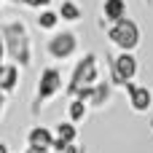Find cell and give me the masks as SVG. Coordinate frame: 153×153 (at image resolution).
<instances>
[{
  "label": "cell",
  "instance_id": "6da1fadb",
  "mask_svg": "<svg viewBox=\"0 0 153 153\" xmlns=\"http://www.w3.org/2000/svg\"><path fill=\"white\" fill-rule=\"evenodd\" d=\"M0 32L5 38L8 59L16 62L22 70L32 67L35 51H32V32H30L27 22L24 19H5V22H0Z\"/></svg>",
  "mask_w": 153,
  "mask_h": 153
},
{
  "label": "cell",
  "instance_id": "7a4b0ae2",
  "mask_svg": "<svg viewBox=\"0 0 153 153\" xmlns=\"http://www.w3.org/2000/svg\"><path fill=\"white\" fill-rule=\"evenodd\" d=\"M65 78H62V70L56 67V65H48V67H43L40 70V75H38V81H35V94H32V102H30V113L32 116H40V110L48 105V102H54L62 91H65Z\"/></svg>",
  "mask_w": 153,
  "mask_h": 153
},
{
  "label": "cell",
  "instance_id": "3957f363",
  "mask_svg": "<svg viewBox=\"0 0 153 153\" xmlns=\"http://www.w3.org/2000/svg\"><path fill=\"white\" fill-rule=\"evenodd\" d=\"M100 78H102V73H100L97 54L86 51L81 59H75V65L70 70V78H67V86H65V97H75V91L81 86H94Z\"/></svg>",
  "mask_w": 153,
  "mask_h": 153
},
{
  "label": "cell",
  "instance_id": "277c9868",
  "mask_svg": "<svg viewBox=\"0 0 153 153\" xmlns=\"http://www.w3.org/2000/svg\"><path fill=\"white\" fill-rule=\"evenodd\" d=\"M105 65H108V78L113 81V86H126L129 81L137 78L140 62L134 56V51H121V54H105Z\"/></svg>",
  "mask_w": 153,
  "mask_h": 153
},
{
  "label": "cell",
  "instance_id": "5b68a950",
  "mask_svg": "<svg viewBox=\"0 0 153 153\" xmlns=\"http://www.w3.org/2000/svg\"><path fill=\"white\" fill-rule=\"evenodd\" d=\"M105 35H108V40L118 48V51H134L137 46H140V40H143V30H140V24L134 22V19H121V22H116V24H108L105 27Z\"/></svg>",
  "mask_w": 153,
  "mask_h": 153
},
{
  "label": "cell",
  "instance_id": "8992f818",
  "mask_svg": "<svg viewBox=\"0 0 153 153\" xmlns=\"http://www.w3.org/2000/svg\"><path fill=\"white\" fill-rule=\"evenodd\" d=\"M78 46H81V40H78V35L73 30H56L46 40V56L51 62H67V59L75 56Z\"/></svg>",
  "mask_w": 153,
  "mask_h": 153
},
{
  "label": "cell",
  "instance_id": "52a82bcc",
  "mask_svg": "<svg viewBox=\"0 0 153 153\" xmlns=\"http://www.w3.org/2000/svg\"><path fill=\"white\" fill-rule=\"evenodd\" d=\"M124 91H126L129 105H132L134 113H148V110L153 108V91L148 89V86H140V83L129 81V83L124 86Z\"/></svg>",
  "mask_w": 153,
  "mask_h": 153
},
{
  "label": "cell",
  "instance_id": "ba28073f",
  "mask_svg": "<svg viewBox=\"0 0 153 153\" xmlns=\"http://www.w3.org/2000/svg\"><path fill=\"white\" fill-rule=\"evenodd\" d=\"M54 140H56V132L48 129V126H40V124L30 126V132H27V145L35 148V151H40V153L54 151Z\"/></svg>",
  "mask_w": 153,
  "mask_h": 153
},
{
  "label": "cell",
  "instance_id": "9c48e42d",
  "mask_svg": "<svg viewBox=\"0 0 153 153\" xmlns=\"http://www.w3.org/2000/svg\"><path fill=\"white\" fill-rule=\"evenodd\" d=\"M126 0H102L100 3V24L105 27V24H116V22H121V19H126L129 13H126Z\"/></svg>",
  "mask_w": 153,
  "mask_h": 153
},
{
  "label": "cell",
  "instance_id": "30bf717a",
  "mask_svg": "<svg viewBox=\"0 0 153 153\" xmlns=\"http://www.w3.org/2000/svg\"><path fill=\"white\" fill-rule=\"evenodd\" d=\"M19 81H22V67L16 62H0V91L5 94L16 91Z\"/></svg>",
  "mask_w": 153,
  "mask_h": 153
},
{
  "label": "cell",
  "instance_id": "8fae6325",
  "mask_svg": "<svg viewBox=\"0 0 153 153\" xmlns=\"http://www.w3.org/2000/svg\"><path fill=\"white\" fill-rule=\"evenodd\" d=\"M113 81L110 78H100L97 81V86H94V100H91V108L94 110H102V108H108L110 102H113Z\"/></svg>",
  "mask_w": 153,
  "mask_h": 153
},
{
  "label": "cell",
  "instance_id": "7c38bea8",
  "mask_svg": "<svg viewBox=\"0 0 153 153\" xmlns=\"http://www.w3.org/2000/svg\"><path fill=\"white\" fill-rule=\"evenodd\" d=\"M56 11H59L62 22H67V24H78L83 19V8L78 5V0H62Z\"/></svg>",
  "mask_w": 153,
  "mask_h": 153
},
{
  "label": "cell",
  "instance_id": "4fadbf2b",
  "mask_svg": "<svg viewBox=\"0 0 153 153\" xmlns=\"http://www.w3.org/2000/svg\"><path fill=\"white\" fill-rule=\"evenodd\" d=\"M59 22H62V16H59V11H56V8H43V11H38V19H35L38 30H43V32L56 30V27H59Z\"/></svg>",
  "mask_w": 153,
  "mask_h": 153
},
{
  "label": "cell",
  "instance_id": "5bb4252c",
  "mask_svg": "<svg viewBox=\"0 0 153 153\" xmlns=\"http://www.w3.org/2000/svg\"><path fill=\"white\" fill-rule=\"evenodd\" d=\"M89 108H91L89 102H83L78 97H70V102H67V118L75 121V124H83L89 118Z\"/></svg>",
  "mask_w": 153,
  "mask_h": 153
},
{
  "label": "cell",
  "instance_id": "9a60e30c",
  "mask_svg": "<svg viewBox=\"0 0 153 153\" xmlns=\"http://www.w3.org/2000/svg\"><path fill=\"white\" fill-rule=\"evenodd\" d=\"M54 132H56V137H62L65 143H75L78 140V124L75 121H59L56 126H54Z\"/></svg>",
  "mask_w": 153,
  "mask_h": 153
},
{
  "label": "cell",
  "instance_id": "2e32d148",
  "mask_svg": "<svg viewBox=\"0 0 153 153\" xmlns=\"http://www.w3.org/2000/svg\"><path fill=\"white\" fill-rule=\"evenodd\" d=\"M94 86H97V83H94ZM94 86H81V89H78V91H75V97H78V100H83V102H89V105H91V100H94Z\"/></svg>",
  "mask_w": 153,
  "mask_h": 153
},
{
  "label": "cell",
  "instance_id": "e0dca14e",
  "mask_svg": "<svg viewBox=\"0 0 153 153\" xmlns=\"http://www.w3.org/2000/svg\"><path fill=\"white\" fill-rule=\"evenodd\" d=\"M22 5H27V8H38V11H43V8H48L54 0H19Z\"/></svg>",
  "mask_w": 153,
  "mask_h": 153
},
{
  "label": "cell",
  "instance_id": "ac0fdd59",
  "mask_svg": "<svg viewBox=\"0 0 153 153\" xmlns=\"http://www.w3.org/2000/svg\"><path fill=\"white\" fill-rule=\"evenodd\" d=\"M8 102H11V94L0 91V121H3V116H5V110H8Z\"/></svg>",
  "mask_w": 153,
  "mask_h": 153
},
{
  "label": "cell",
  "instance_id": "d6986e66",
  "mask_svg": "<svg viewBox=\"0 0 153 153\" xmlns=\"http://www.w3.org/2000/svg\"><path fill=\"white\" fill-rule=\"evenodd\" d=\"M5 59H8V48H5V38L0 32V62H5Z\"/></svg>",
  "mask_w": 153,
  "mask_h": 153
},
{
  "label": "cell",
  "instance_id": "ffe728a7",
  "mask_svg": "<svg viewBox=\"0 0 153 153\" xmlns=\"http://www.w3.org/2000/svg\"><path fill=\"white\" fill-rule=\"evenodd\" d=\"M65 153H89V148H86V145H78V143H73V145H70Z\"/></svg>",
  "mask_w": 153,
  "mask_h": 153
},
{
  "label": "cell",
  "instance_id": "44dd1931",
  "mask_svg": "<svg viewBox=\"0 0 153 153\" xmlns=\"http://www.w3.org/2000/svg\"><path fill=\"white\" fill-rule=\"evenodd\" d=\"M0 153H11V151H8V145H5V143H0Z\"/></svg>",
  "mask_w": 153,
  "mask_h": 153
},
{
  "label": "cell",
  "instance_id": "7402d4cb",
  "mask_svg": "<svg viewBox=\"0 0 153 153\" xmlns=\"http://www.w3.org/2000/svg\"><path fill=\"white\" fill-rule=\"evenodd\" d=\"M24 153H40V151H35V148H30V145H27V151Z\"/></svg>",
  "mask_w": 153,
  "mask_h": 153
},
{
  "label": "cell",
  "instance_id": "603a6c76",
  "mask_svg": "<svg viewBox=\"0 0 153 153\" xmlns=\"http://www.w3.org/2000/svg\"><path fill=\"white\" fill-rule=\"evenodd\" d=\"M145 3H148V5H153V0H145Z\"/></svg>",
  "mask_w": 153,
  "mask_h": 153
},
{
  "label": "cell",
  "instance_id": "cb8c5ba5",
  "mask_svg": "<svg viewBox=\"0 0 153 153\" xmlns=\"http://www.w3.org/2000/svg\"><path fill=\"white\" fill-rule=\"evenodd\" d=\"M0 5H3V0H0Z\"/></svg>",
  "mask_w": 153,
  "mask_h": 153
},
{
  "label": "cell",
  "instance_id": "d4e9b609",
  "mask_svg": "<svg viewBox=\"0 0 153 153\" xmlns=\"http://www.w3.org/2000/svg\"><path fill=\"white\" fill-rule=\"evenodd\" d=\"M3 3H5V0H3Z\"/></svg>",
  "mask_w": 153,
  "mask_h": 153
}]
</instances>
